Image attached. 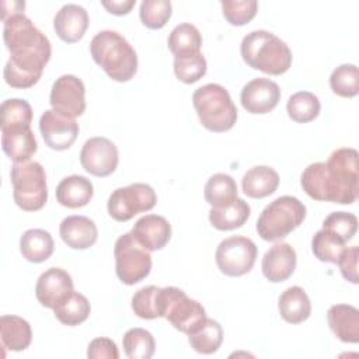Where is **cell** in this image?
Returning <instances> with one entry per match:
<instances>
[{"instance_id": "1", "label": "cell", "mask_w": 359, "mask_h": 359, "mask_svg": "<svg viewBox=\"0 0 359 359\" xmlns=\"http://www.w3.org/2000/svg\"><path fill=\"white\" fill-rule=\"evenodd\" d=\"M3 38L10 52L4 67V80L14 88H29L42 76L50 59V42L24 13L8 17Z\"/></svg>"}, {"instance_id": "2", "label": "cell", "mask_w": 359, "mask_h": 359, "mask_svg": "<svg viewBox=\"0 0 359 359\" xmlns=\"http://www.w3.org/2000/svg\"><path fill=\"white\" fill-rule=\"evenodd\" d=\"M358 151L352 147L334 150L328 161L313 163L302 174L303 191L316 201L351 205L359 191Z\"/></svg>"}, {"instance_id": "3", "label": "cell", "mask_w": 359, "mask_h": 359, "mask_svg": "<svg viewBox=\"0 0 359 359\" xmlns=\"http://www.w3.org/2000/svg\"><path fill=\"white\" fill-rule=\"evenodd\" d=\"M1 147L14 163L28 161L38 149L31 130L32 108L28 101L10 98L3 101L1 108Z\"/></svg>"}, {"instance_id": "4", "label": "cell", "mask_w": 359, "mask_h": 359, "mask_svg": "<svg viewBox=\"0 0 359 359\" xmlns=\"http://www.w3.org/2000/svg\"><path fill=\"white\" fill-rule=\"evenodd\" d=\"M94 62L114 81H129L137 70V55L118 32L105 29L94 35L90 43Z\"/></svg>"}, {"instance_id": "5", "label": "cell", "mask_w": 359, "mask_h": 359, "mask_svg": "<svg viewBox=\"0 0 359 359\" xmlns=\"http://www.w3.org/2000/svg\"><path fill=\"white\" fill-rule=\"evenodd\" d=\"M243 60L252 69L266 74L279 76L292 66V52L289 46L275 34L257 29L247 34L241 41Z\"/></svg>"}, {"instance_id": "6", "label": "cell", "mask_w": 359, "mask_h": 359, "mask_svg": "<svg viewBox=\"0 0 359 359\" xmlns=\"http://www.w3.org/2000/svg\"><path fill=\"white\" fill-rule=\"evenodd\" d=\"M192 104L202 126L210 132L230 130L237 121V108L220 84L209 83L195 90Z\"/></svg>"}, {"instance_id": "7", "label": "cell", "mask_w": 359, "mask_h": 359, "mask_svg": "<svg viewBox=\"0 0 359 359\" xmlns=\"http://www.w3.org/2000/svg\"><path fill=\"white\" fill-rule=\"evenodd\" d=\"M306 217V206L297 198L283 195L272 201L257 220L258 236L265 241H278L289 236Z\"/></svg>"}, {"instance_id": "8", "label": "cell", "mask_w": 359, "mask_h": 359, "mask_svg": "<svg viewBox=\"0 0 359 359\" xmlns=\"http://www.w3.org/2000/svg\"><path fill=\"white\" fill-rule=\"evenodd\" d=\"M13 184V196L18 208L27 212H35L45 206L48 201L46 174L36 161L14 163L10 172Z\"/></svg>"}, {"instance_id": "9", "label": "cell", "mask_w": 359, "mask_h": 359, "mask_svg": "<svg viewBox=\"0 0 359 359\" xmlns=\"http://www.w3.org/2000/svg\"><path fill=\"white\" fill-rule=\"evenodd\" d=\"M115 272L125 285H135L143 280L151 269V257L142 244H139L132 233L122 234L114 248Z\"/></svg>"}, {"instance_id": "10", "label": "cell", "mask_w": 359, "mask_h": 359, "mask_svg": "<svg viewBox=\"0 0 359 359\" xmlns=\"http://www.w3.org/2000/svg\"><path fill=\"white\" fill-rule=\"evenodd\" d=\"M163 290L164 318H167L175 330L191 335L206 321L208 317L203 306L188 297L184 290L175 286H167L163 287Z\"/></svg>"}, {"instance_id": "11", "label": "cell", "mask_w": 359, "mask_h": 359, "mask_svg": "<svg viewBox=\"0 0 359 359\" xmlns=\"http://www.w3.org/2000/svg\"><path fill=\"white\" fill-rule=\"evenodd\" d=\"M157 195L154 189L142 182L116 188L108 199V213L116 222H128L140 212L154 208Z\"/></svg>"}, {"instance_id": "12", "label": "cell", "mask_w": 359, "mask_h": 359, "mask_svg": "<svg viewBox=\"0 0 359 359\" xmlns=\"http://www.w3.org/2000/svg\"><path fill=\"white\" fill-rule=\"evenodd\" d=\"M257 254V245L251 238L233 236L220 241L215 258L222 273L227 276H241L252 269Z\"/></svg>"}, {"instance_id": "13", "label": "cell", "mask_w": 359, "mask_h": 359, "mask_svg": "<svg viewBox=\"0 0 359 359\" xmlns=\"http://www.w3.org/2000/svg\"><path fill=\"white\" fill-rule=\"evenodd\" d=\"M86 87L73 74H63L52 86L49 102L52 109L67 118H76L86 111Z\"/></svg>"}, {"instance_id": "14", "label": "cell", "mask_w": 359, "mask_h": 359, "mask_svg": "<svg viewBox=\"0 0 359 359\" xmlns=\"http://www.w3.org/2000/svg\"><path fill=\"white\" fill-rule=\"evenodd\" d=\"M118 161L119 154L115 143L102 136L88 139L80 151V163L83 168L95 177H107L112 174Z\"/></svg>"}, {"instance_id": "15", "label": "cell", "mask_w": 359, "mask_h": 359, "mask_svg": "<svg viewBox=\"0 0 359 359\" xmlns=\"http://www.w3.org/2000/svg\"><path fill=\"white\" fill-rule=\"evenodd\" d=\"M39 130L48 147L53 150L69 149L79 135V123L73 118L48 109L39 119Z\"/></svg>"}, {"instance_id": "16", "label": "cell", "mask_w": 359, "mask_h": 359, "mask_svg": "<svg viewBox=\"0 0 359 359\" xmlns=\"http://www.w3.org/2000/svg\"><path fill=\"white\" fill-rule=\"evenodd\" d=\"M73 292V279L62 268L52 266L41 273L36 280L35 294L38 302L46 309H55Z\"/></svg>"}, {"instance_id": "17", "label": "cell", "mask_w": 359, "mask_h": 359, "mask_svg": "<svg viewBox=\"0 0 359 359\" xmlns=\"http://www.w3.org/2000/svg\"><path fill=\"white\" fill-rule=\"evenodd\" d=\"M241 105L250 114H268L280 100L279 86L265 77L248 81L241 90Z\"/></svg>"}, {"instance_id": "18", "label": "cell", "mask_w": 359, "mask_h": 359, "mask_svg": "<svg viewBox=\"0 0 359 359\" xmlns=\"http://www.w3.org/2000/svg\"><path fill=\"white\" fill-rule=\"evenodd\" d=\"M297 262L294 248L287 243L273 244L262 258V273L273 283L283 282L292 276Z\"/></svg>"}, {"instance_id": "19", "label": "cell", "mask_w": 359, "mask_h": 359, "mask_svg": "<svg viewBox=\"0 0 359 359\" xmlns=\"http://www.w3.org/2000/svg\"><path fill=\"white\" fill-rule=\"evenodd\" d=\"M130 233L139 244L151 252L164 248L170 241L171 226L163 216L146 215L135 223Z\"/></svg>"}, {"instance_id": "20", "label": "cell", "mask_w": 359, "mask_h": 359, "mask_svg": "<svg viewBox=\"0 0 359 359\" xmlns=\"http://www.w3.org/2000/svg\"><path fill=\"white\" fill-rule=\"evenodd\" d=\"M88 27V14L84 7L79 4H65L55 15L53 28L57 36L67 42L74 43L83 38Z\"/></svg>"}, {"instance_id": "21", "label": "cell", "mask_w": 359, "mask_h": 359, "mask_svg": "<svg viewBox=\"0 0 359 359\" xmlns=\"http://www.w3.org/2000/svg\"><path fill=\"white\" fill-rule=\"evenodd\" d=\"M59 233L63 243L73 250H87L98 237L95 223L88 217L79 215L65 217L60 223Z\"/></svg>"}, {"instance_id": "22", "label": "cell", "mask_w": 359, "mask_h": 359, "mask_svg": "<svg viewBox=\"0 0 359 359\" xmlns=\"http://www.w3.org/2000/svg\"><path fill=\"white\" fill-rule=\"evenodd\" d=\"M327 320L334 335L342 342L359 341V310L351 304H334L327 311Z\"/></svg>"}, {"instance_id": "23", "label": "cell", "mask_w": 359, "mask_h": 359, "mask_svg": "<svg viewBox=\"0 0 359 359\" xmlns=\"http://www.w3.org/2000/svg\"><path fill=\"white\" fill-rule=\"evenodd\" d=\"M94 195V187L83 175H69L56 187V199L62 206L77 209L86 206Z\"/></svg>"}, {"instance_id": "24", "label": "cell", "mask_w": 359, "mask_h": 359, "mask_svg": "<svg viewBox=\"0 0 359 359\" xmlns=\"http://www.w3.org/2000/svg\"><path fill=\"white\" fill-rule=\"evenodd\" d=\"M278 309L280 317L290 324H300L306 321L311 314V303L300 286L287 287L280 296L278 302Z\"/></svg>"}, {"instance_id": "25", "label": "cell", "mask_w": 359, "mask_h": 359, "mask_svg": "<svg viewBox=\"0 0 359 359\" xmlns=\"http://www.w3.org/2000/svg\"><path fill=\"white\" fill-rule=\"evenodd\" d=\"M279 185L278 172L268 165H257L250 168L241 181L243 192L248 198L261 199L272 195Z\"/></svg>"}, {"instance_id": "26", "label": "cell", "mask_w": 359, "mask_h": 359, "mask_svg": "<svg viewBox=\"0 0 359 359\" xmlns=\"http://www.w3.org/2000/svg\"><path fill=\"white\" fill-rule=\"evenodd\" d=\"M0 338L4 348L20 352L29 346L32 341L31 325L18 316L0 317Z\"/></svg>"}, {"instance_id": "27", "label": "cell", "mask_w": 359, "mask_h": 359, "mask_svg": "<svg viewBox=\"0 0 359 359\" xmlns=\"http://www.w3.org/2000/svg\"><path fill=\"white\" fill-rule=\"evenodd\" d=\"M55 248L49 231L43 229H29L20 238V251L22 257L34 264L46 261Z\"/></svg>"}, {"instance_id": "28", "label": "cell", "mask_w": 359, "mask_h": 359, "mask_svg": "<svg viewBox=\"0 0 359 359\" xmlns=\"http://www.w3.org/2000/svg\"><path fill=\"white\" fill-rule=\"evenodd\" d=\"M250 213V205L244 199L236 198L230 205L222 208H212L209 210V222L217 230H234L241 227L247 222Z\"/></svg>"}, {"instance_id": "29", "label": "cell", "mask_w": 359, "mask_h": 359, "mask_svg": "<svg viewBox=\"0 0 359 359\" xmlns=\"http://www.w3.org/2000/svg\"><path fill=\"white\" fill-rule=\"evenodd\" d=\"M133 313L144 320L164 317V292L163 287L144 286L132 297Z\"/></svg>"}, {"instance_id": "30", "label": "cell", "mask_w": 359, "mask_h": 359, "mask_svg": "<svg viewBox=\"0 0 359 359\" xmlns=\"http://www.w3.org/2000/svg\"><path fill=\"white\" fill-rule=\"evenodd\" d=\"M203 195L212 208H222L237 198V184L230 175L217 172L208 180Z\"/></svg>"}, {"instance_id": "31", "label": "cell", "mask_w": 359, "mask_h": 359, "mask_svg": "<svg viewBox=\"0 0 359 359\" xmlns=\"http://www.w3.org/2000/svg\"><path fill=\"white\" fill-rule=\"evenodd\" d=\"M56 318L69 327L79 325L84 323L91 311L87 297L79 292H72V294L53 309Z\"/></svg>"}, {"instance_id": "32", "label": "cell", "mask_w": 359, "mask_h": 359, "mask_svg": "<svg viewBox=\"0 0 359 359\" xmlns=\"http://www.w3.org/2000/svg\"><path fill=\"white\" fill-rule=\"evenodd\" d=\"M321 109V104L317 95L310 91H299L290 95L286 111L292 121L297 123H307L314 121Z\"/></svg>"}, {"instance_id": "33", "label": "cell", "mask_w": 359, "mask_h": 359, "mask_svg": "<svg viewBox=\"0 0 359 359\" xmlns=\"http://www.w3.org/2000/svg\"><path fill=\"white\" fill-rule=\"evenodd\" d=\"M188 337L189 345L194 348V351L203 355H210L220 348L223 342V330L216 320L206 318V321Z\"/></svg>"}, {"instance_id": "34", "label": "cell", "mask_w": 359, "mask_h": 359, "mask_svg": "<svg viewBox=\"0 0 359 359\" xmlns=\"http://www.w3.org/2000/svg\"><path fill=\"white\" fill-rule=\"evenodd\" d=\"M201 46L202 35L199 29L189 22H182L170 32L168 49L174 53V56L201 52Z\"/></svg>"}, {"instance_id": "35", "label": "cell", "mask_w": 359, "mask_h": 359, "mask_svg": "<svg viewBox=\"0 0 359 359\" xmlns=\"http://www.w3.org/2000/svg\"><path fill=\"white\" fill-rule=\"evenodd\" d=\"M123 352L129 359H150L154 355L156 344L151 332L144 328H130L125 332Z\"/></svg>"}, {"instance_id": "36", "label": "cell", "mask_w": 359, "mask_h": 359, "mask_svg": "<svg viewBox=\"0 0 359 359\" xmlns=\"http://www.w3.org/2000/svg\"><path fill=\"white\" fill-rule=\"evenodd\" d=\"M206 59L201 52L174 56V73L185 84L196 83L206 74Z\"/></svg>"}, {"instance_id": "37", "label": "cell", "mask_w": 359, "mask_h": 359, "mask_svg": "<svg viewBox=\"0 0 359 359\" xmlns=\"http://www.w3.org/2000/svg\"><path fill=\"white\" fill-rule=\"evenodd\" d=\"M345 244H346L345 241H342L339 237H337L331 231L321 229L313 236L311 250L316 258H318L320 261L337 264L344 250L346 248Z\"/></svg>"}, {"instance_id": "38", "label": "cell", "mask_w": 359, "mask_h": 359, "mask_svg": "<svg viewBox=\"0 0 359 359\" xmlns=\"http://www.w3.org/2000/svg\"><path fill=\"white\" fill-rule=\"evenodd\" d=\"M331 90L344 98H351L359 93V72L355 65H341L338 66L330 77Z\"/></svg>"}, {"instance_id": "39", "label": "cell", "mask_w": 359, "mask_h": 359, "mask_svg": "<svg viewBox=\"0 0 359 359\" xmlns=\"http://www.w3.org/2000/svg\"><path fill=\"white\" fill-rule=\"evenodd\" d=\"M171 3L168 0H144L140 4V21L150 29L163 28L171 17Z\"/></svg>"}, {"instance_id": "40", "label": "cell", "mask_w": 359, "mask_h": 359, "mask_svg": "<svg viewBox=\"0 0 359 359\" xmlns=\"http://www.w3.org/2000/svg\"><path fill=\"white\" fill-rule=\"evenodd\" d=\"M323 229L331 231L342 241L348 243L356 233L358 229V219L353 213L348 212H332L330 213L324 222Z\"/></svg>"}, {"instance_id": "41", "label": "cell", "mask_w": 359, "mask_h": 359, "mask_svg": "<svg viewBox=\"0 0 359 359\" xmlns=\"http://www.w3.org/2000/svg\"><path fill=\"white\" fill-rule=\"evenodd\" d=\"M222 10L224 18L236 27H241L250 22L258 10V3L255 0H244V1H222Z\"/></svg>"}, {"instance_id": "42", "label": "cell", "mask_w": 359, "mask_h": 359, "mask_svg": "<svg viewBox=\"0 0 359 359\" xmlns=\"http://www.w3.org/2000/svg\"><path fill=\"white\" fill-rule=\"evenodd\" d=\"M358 252H359L358 245L345 248L337 262L339 265V271H341L342 276L355 285L359 282V279H358Z\"/></svg>"}, {"instance_id": "43", "label": "cell", "mask_w": 359, "mask_h": 359, "mask_svg": "<svg viewBox=\"0 0 359 359\" xmlns=\"http://www.w3.org/2000/svg\"><path fill=\"white\" fill-rule=\"evenodd\" d=\"M90 359H118L119 352L116 344L109 338H95L90 342L87 349Z\"/></svg>"}, {"instance_id": "44", "label": "cell", "mask_w": 359, "mask_h": 359, "mask_svg": "<svg viewBox=\"0 0 359 359\" xmlns=\"http://www.w3.org/2000/svg\"><path fill=\"white\" fill-rule=\"evenodd\" d=\"M102 7L108 10V13L115 15H123L128 14L132 7L136 4V0H112V1H101Z\"/></svg>"}, {"instance_id": "45", "label": "cell", "mask_w": 359, "mask_h": 359, "mask_svg": "<svg viewBox=\"0 0 359 359\" xmlns=\"http://www.w3.org/2000/svg\"><path fill=\"white\" fill-rule=\"evenodd\" d=\"M7 7H10V10H4L1 8V20L6 21L8 17L15 15V14H21L24 13V7L25 3L24 1H3Z\"/></svg>"}]
</instances>
